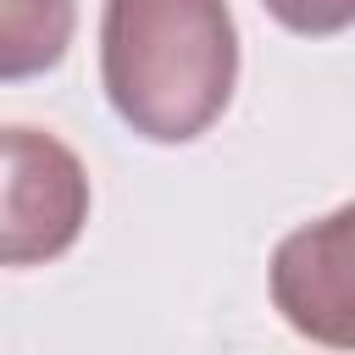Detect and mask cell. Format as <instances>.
Returning <instances> with one entry per match:
<instances>
[{
    "mask_svg": "<svg viewBox=\"0 0 355 355\" xmlns=\"http://www.w3.org/2000/svg\"><path fill=\"white\" fill-rule=\"evenodd\" d=\"M288 33H305V39H327V33H344L355 28V0H261Z\"/></svg>",
    "mask_w": 355,
    "mask_h": 355,
    "instance_id": "obj_5",
    "label": "cell"
},
{
    "mask_svg": "<svg viewBox=\"0 0 355 355\" xmlns=\"http://www.w3.org/2000/svg\"><path fill=\"white\" fill-rule=\"evenodd\" d=\"M78 33V0H0V78H39L61 67Z\"/></svg>",
    "mask_w": 355,
    "mask_h": 355,
    "instance_id": "obj_4",
    "label": "cell"
},
{
    "mask_svg": "<svg viewBox=\"0 0 355 355\" xmlns=\"http://www.w3.org/2000/svg\"><path fill=\"white\" fill-rule=\"evenodd\" d=\"M89 222L83 161L39 128H0V266H44Z\"/></svg>",
    "mask_w": 355,
    "mask_h": 355,
    "instance_id": "obj_2",
    "label": "cell"
},
{
    "mask_svg": "<svg viewBox=\"0 0 355 355\" xmlns=\"http://www.w3.org/2000/svg\"><path fill=\"white\" fill-rule=\"evenodd\" d=\"M100 83L139 139H200L239 83V28L227 0H105Z\"/></svg>",
    "mask_w": 355,
    "mask_h": 355,
    "instance_id": "obj_1",
    "label": "cell"
},
{
    "mask_svg": "<svg viewBox=\"0 0 355 355\" xmlns=\"http://www.w3.org/2000/svg\"><path fill=\"white\" fill-rule=\"evenodd\" d=\"M266 283L277 316L300 338L322 349H355V200L283 233Z\"/></svg>",
    "mask_w": 355,
    "mask_h": 355,
    "instance_id": "obj_3",
    "label": "cell"
}]
</instances>
